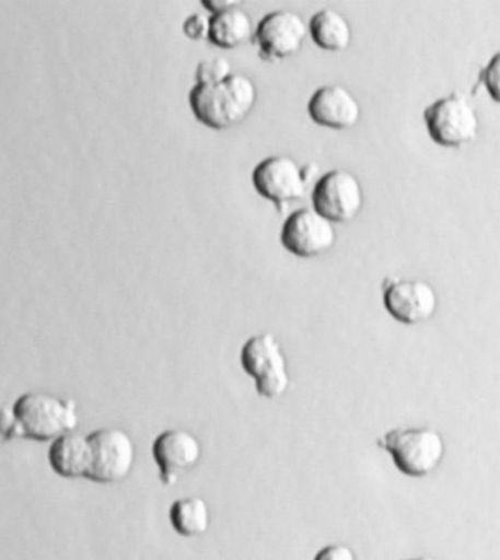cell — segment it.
I'll use <instances>...</instances> for the list:
<instances>
[{
    "label": "cell",
    "mask_w": 500,
    "mask_h": 560,
    "mask_svg": "<svg viewBox=\"0 0 500 560\" xmlns=\"http://www.w3.org/2000/svg\"><path fill=\"white\" fill-rule=\"evenodd\" d=\"M188 102L198 122L223 131L236 127L252 114L257 88L249 77L232 74L223 83L194 85Z\"/></svg>",
    "instance_id": "obj_1"
},
{
    "label": "cell",
    "mask_w": 500,
    "mask_h": 560,
    "mask_svg": "<svg viewBox=\"0 0 500 560\" xmlns=\"http://www.w3.org/2000/svg\"><path fill=\"white\" fill-rule=\"evenodd\" d=\"M14 409L20 438L36 442H54L63 434L75 432L79 409L75 400L63 399L46 392L21 395Z\"/></svg>",
    "instance_id": "obj_2"
},
{
    "label": "cell",
    "mask_w": 500,
    "mask_h": 560,
    "mask_svg": "<svg viewBox=\"0 0 500 560\" xmlns=\"http://www.w3.org/2000/svg\"><path fill=\"white\" fill-rule=\"evenodd\" d=\"M377 446L391 455L399 472L411 478L437 471L446 454L442 434L430 428L392 429L377 439Z\"/></svg>",
    "instance_id": "obj_3"
},
{
    "label": "cell",
    "mask_w": 500,
    "mask_h": 560,
    "mask_svg": "<svg viewBox=\"0 0 500 560\" xmlns=\"http://www.w3.org/2000/svg\"><path fill=\"white\" fill-rule=\"evenodd\" d=\"M240 361L261 398L278 399L290 389L288 359L274 334L252 336L241 349Z\"/></svg>",
    "instance_id": "obj_4"
},
{
    "label": "cell",
    "mask_w": 500,
    "mask_h": 560,
    "mask_svg": "<svg viewBox=\"0 0 500 560\" xmlns=\"http://www.w3.org/2000/svg\"><path fill=\"white\" fill-rule=\"evenodd\" d=\"M427 132L445 149H461L474 143L480 131L476 107L460 93L439 98L425 110Z\"/></svg>",
    "instance_id": "obj_5"
},
{
    "label": "cell",
    "mask_w": 500,
    "mask_h": 560,
    "mask_svg": "<svg viewBox=\"0 0 500 560\" xmlns=\"http://www.w3.org/2000/svg\"><path fill=\"white\" fill-rule=\"evenodd\" d=\"M364 206L363 185L351 172H326L314 184L313 209L332 223H348L359 217Z\"/></svg>",
    "instance_id": "obj_6"
},
{
    "label": "cell",
    "mask_w": 500,
    "mask_h": 560,
    "mask_svg": "<svg viewBox=\"0 0 500 560\" xmlns=\"http://www.w3.org/2000/svg\"><path fill=\"white\" fill-rule=\"evenodd\" d=\"M92 467L88 480L115 485L131 474L136 464V445L123 429H101L89 434Z\"/></svg>",
    "instance_id": "obj_7"
},
{
    "label": "cell",
    "mask_w": 500,
    "mask_h": 560,
    "mask_svg": "<svg viewBox=\"0 0 500 560\" xmlns=\"http://www.w3.org/2000/svg\"><path fill=\"white\" fill-rule=\"evenodd\" d=\"M382 291L387 313L403 325H421L432 320L438 312L437 291L426 280L386 278Z\"/></svg>",
    "instance_id": "obj_8"
},
{
    "label": "cell",
    "mask_w": 500,
    "mask_h": 560,
    "mask_svg": "<svg viewBox=\"0 0 500 560\" xmlns=\"http://www.w3.org/2000/svg\"><path fill=\"white\" fill-rule=\"evenodd\" d=\"M253 185L280 212L284 206L303 201L309 191L303 167L290 156H271L258 163L253 171Z\"/></svg>",
    "instance_id": "obj_9"
},
{
    "label": "cell",
    "mask_w": 500,
    "mask_h": 560,
    "mask_svg": "<svg viewBox=\"0 0 500 560\" xmlns=\"http://www.w3.org/2000/svg\"><path fill=\"white\" fill-rule=\"evenodd\" d=\"M307 36L309 27L303 16L282 10L270 12L261 19L254 30L253 40L261 59L276 62L299 54Z\"/></svg>",
    "instance_id": "obj_10"
},
{
    "label": "cell",
    "mask_w": 500,
    "mask_h": 560,
    "mask_svg": "<svg viewBox=\"0 0 500 560\" xmlns=\"http://www.w3.org/2000/svg\"><path fill=\"white\" fill-rule=\"evenodd\" d=\"M283 248L295 257L313 258L329 253L336 244L334 223L314 209L296 210L287 218L280 232Z\"/></svg>",
    "instance_id": "obj_11"
},
{
    "label": "cell",
    "mask_w": 500,
    "mask_h": 560,
    "mask_svg": "<svg viewBox=\"0 0 500 560\" xmlns=\"http://www.w3.org/2000/svg\"><path fill=\"white\" fill-rule=\"evenodd\" d=\"M152 454L163 485L174 486L200 463L202 446L200 439L188 430L171 429L159 434Z\"/></svg>",
    "instance_id": "obj_12"
},
{
    "label": "cell",
    "mask_w": 500,
    "mask_h": 560,
    "mask_svg": "<svg viewBox=\"0 0 500 560\" xmlns=\"http://www.w3.org/2000/svg\"><path fill=\"white\" fill-rule=\"evenodd\" d=\"M310 118L321 127L347 131L359 125L361 105L344 85H325L313 93L307 106Z\"/></svg>",
    "instance_id": "obj_13"
},
{
    "label": "cell",
    "mask_w": 500,
    "mask_h": 560,
    "mask_svg": "<svg viewBox=\"0 0 500 560\" xmlns=\"http://www.w3.org/2000/svg\"><path fill=\"white\" fill-rule=\"evenodd\" d=\"M49 464L60 477L88 478L92 467L89 438L71 432L55 439L49 450Z\"/></svg>",
    "instance_id": "obj_14"
},
{
    "label": "cell",
    "mask_w": 500,
    "mask_h": 560,
    "mask_svg": "<svg viewBox=\"0 0 500 560\" xmlns=\"http://www.w3.org/2000/svg\"><path fill=\"white\" fill-rule=\"evenodd\" d=\"M254 37L252 16L236 5L210 16L209 42L223 50H234L247 45Z\"/></svg>",
    "instance_id": "obj_15"
},
{
    "label": "cell",
    "mask_w": 500,
    "mask_h": 560,
    "mask_svg": "<svg viewBox=\"0 0 500 560\" xmlns=\"http://www.w3.org/2000/svg\"><path fill=\"white\" fill-rule=\"evenodd\" d=\"M309 34L318 49L345 51L351 46L352 28L342 14L334 10H322L307 24Z\"/></svg>",
    "instance_id": "obj_16"
},
{
    "label": "cell",
    "mask_w": 500,
    "mask_h": 560,
    "mask_svg": "<svg viewBox=\"0 0 500 560\" xmlns=\"http://www.w3.org/2000/svg\"><path fill=\"white\" fill-rule=\"evenodd\" d=\"M172 528L179 536L197 537L210 527V510L205 499L198 497L178 499L170 510Z\"/></svg>",
    "instance_id": "obj_17"
},
{
    "label": "cell",
    "mask_w": 500,
    "mask_h": 560,
    "mask_svg": "<svg viewBox=\"0 0 500 560\" xmlns=\"http://www.w3.org/2000/svg\"><path fill=\"white\" fill-rule=\"evenodd\" d=\"M232 75L230 60L223 58H210L201 60L196 69L197 84H219Z\"/></svg>",
    "instance_id": "obj_18"
},
{
    "label": "cell",
    "mask_w": 500,
    "mask_h": 560,
    "mask_svg": "<svg viewBox=\"0 0 500 560\" xmlns=\"http://www.w3.org/2000/svg\"><path fill=\"white\" fill-rule=\"evenodd\" d=\"M184 34L191 40H209L210 16L205 14L189 15L183 25Z\"/></svg>",
    "instance_id": "obj_19"
},
{
    "label": "cell",
    "mask_w": 500,
    "mask_h": 560,
    "mask_svg": "<svg viewBox=\"0 0 500 560\" xmlns=\"http://www.w3.org/2000/svg\"><path fill=\"white\" fill-rule=\"evenodd\" d=\"M480 84L487 90L496 103L499 102V54L481 69Z\"/></svg>",
    "instance_id": "obj_20"
},
{
    "label": "cell",
    "mask_w": 500,
    "mask_h": 560,
    "mask_svg": "<svg viewBox=\"0 0 500 560\" xmlns=\"http://www.w3.org/2000/svg\"><path fill=\"white\" fill-rule=\"evenodd\" d=\"M0 438L5 441H12V439H19V423L12 405L10 407L0 408Z\"/></svg>",
    "instance_id": "obj_21"
},
{
    "label": "cell",
    "mask_w": 500,
    "mask_h": 560,
    "mask_svg": "<svg viewBox=\"0 0 500 560\" xmlns=\"http://www.w3.org/2000/svg\"><path fill=\"white\" fill-rule=\"evenodd\" d=\"M314 560H359L351 547L347 545H330L318 550Z\"/></svg>",
    "instance_id": "obj_22"
},
{
    "label": "cell",
    "mask_w": 500,
    "mask_h": 560,
    "mask_svg": "<svg viewBox=\"0 0 500 560\" xmlns=\"http://www.w3.org/2000/svg\"><path fill=\"white\" fill-rule=\"evenodd\" d=\"M201 5L205 7L207 11L211 12V15H217L219 12L240 5V3L235 2V0H207V2H202Z\"/></svg>",
    "instance_id": "obj_23"
},
{
    "label": "cell",
    "mask_w": 500,
    "mask_h": 560,
    "mask_svg": "<svg viewBox=\"0 0 500 560\" xmlns=\"http://www.w3.org/2000/svg\"><path fill=\"white\" fill-rule=\"evenodd\" d=\"M407 560H438V559L430 558V556H421V558H412V559H407Z\"/></svg>",
    "instance_id": "obj_24"
}]
</instances>
